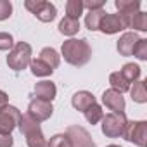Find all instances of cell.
<instances>
[{
  "label": "cell",
  "instance_id": "cell-10",
  "mask_svg": "<svg viewBox=\"0 0 147 147\" xmlns=\"http://www.w3.org/2000/svg\"><path fill=\"white\" fill-rule=\"evenodd\" d=\"M102 104H104L111 113H125V107H126L125 97H123L119 92L113 90V88L104 90V94H102Z\"/></svg>",
  "mask_w": 147,
  "mask_h": 147
},
{
  "label": "cell",
  "instance_id": "cell-22",
  "mask_svg": "<svg viewBox=\"0 0 147 147\" xmlns=\"http://www.w3.org/2000/svg\"><path fill=\"white\" fill-rule=\"evenodd\" d=\"M18 128H19V131L26 137L28 133H33V131H36V130H42L40 128V123H36L33 118H30L28 114H21V119H19V125H18Z\"/></svg>",
  "mask_w": 147,
  "mask_h": 147
},
{
  "label": "cell",
  "instance_id": "cell-16",
  "mask_svg": "<svg viewBox=\"0 0 147 147\" xmlns=\"http://www.w3.org/2000/svg\"><path fill=\"white\" fill-rule=\"evenodd\" d=\"M119 75L128 82V85H131V83L138 82V78H140V66L133 64V62H126L119 69Z\"/></svg>",
  "mask_w": 147,
  "mask_h": 147
},
{
  "label": "cell",
  "instance_id": "cell-9",
  "mask_svg": "<svg viewBox=\"0 0 147 147\" xmlns=\"http://www.w3.org/2000/svg\"><path fill=\"white\" fill-rule=\"evenodd\" d=\"M123 30H126V28H125V23H123L119 14H107L106 12L100 24H99V31H102L104 35H116Z\"/></svg>",
  "mask_w": 147,
  "mask_h": 147
},
{
  "label": "cell",
  "instance_id": "cell-6",
  "mask_svg": "<svg viewBox=\"0 0 147 147\" xmlns=\"http://www.w3.org/2000/svg\"><path fill=\"white\" fill-rule=\"evenodd\" d=\"M21 119V111L14 106H4L0 109V133H11L14 128H18Z\"/></svg>",
  "mask_w": 147,
  "mask_h": 147
},
{
  "label": "cell",
  "instance_id": "cell-7",
  "mask_svg": "<svg viewBox=\"0 0 147 147\" xmlns=\"http://www.w3.org/2000/svg\"><path fill=\"white\" fill-rule=\"evenodd\" d=\"M54 113V106L52 102H47V100H40V99H33L30 104H28V116L33 118L36 123H42V121H47Z\"/></svg>",
  "mask_w": 147,
  "mask_h": 147
},
{
  "label": "cell",
  "instance_id": "cell-20",
  "mask_svg": "<svg viewBox=\"0 0 147 147\" xmlns=\"http://www.w3.org/2000/svg\"><path fill=\"white\" fill-rule=\"evenodd\" d=\"M114 5L119 11V14H123V16L135 14V12L140 11V2H138V0H116Z\"/></svg>",
  "mask_w": 147,
  "mask_h": 147
},
{
  "label": "cell",
  "instance_id": "cell-3",
  "mask_svg": "<svg viewBox=\"0 0 147 147\" xmlns=\"http://www.w3.org/2000/svg\"><path fill=\"white\" fill-rule=\"evenodd\" d=\"M102 133L107 137V138H119L123 137V131L126 128V114L125 113H109V114H104L102 121Z\"/></svg>",
  "mask_w": 147,
  "mask_h": 147
},
{
  "label": "cell",
  "instance_id": "cell-30",
  "mask_svg": "<svg viewBox=\"0 0 147 147\" xmlns=\"http://www.w3.org/2000/svg\"><path fill=\"white\" fill-rule=\"evenodd\" d=\"M12 16V4L9 0H0V21H5Z\"/></svg>",
  "mask_w": 147,
  "mask_h": 147
},
{
  "label": "cell",
  "instance_id": "cell-32",
  "mask_svg": "<svg viewBox=\"0 0 147 147\" xmlns=\"http://www.w3.org/2000/svg\"><path fill=\"white\" fill-rule=\"evenodd\" d=\"M14 138L11 133H0V147H12Z\"/></svg>",
  "mask_w": 147,
  "mask_h": 147
},
{
  "label": "cell",
  "instance_id": "cell-1",
  "mask_svg": "<svg viewBox=\"0 0 147 147\" xmlns=\"http://www.w3.org/2000/svg\"><path fill=\"white\" fill-rule=\"evenodd\" d=\"M61 54L67 64L75 66V67H82L92 59V47L88 45V42L85 38H80V40L69 38V40L62 42Z\"/></svg>",
  "mask_w": 147,
  "mask_h": 147
},
{
  "label": "cell",
  "instance_id": "cell-21",
  "mask_svg": "<svg viewBox=\"0 0 147 147\" xmlns=\"http://www.w3.org/2000/svg\"><path fill=\"white\" fill-rule=\"evenodd\" d=\"M104 14H106L104 9H99V11H88V14L85 16V26H87L90 31H99V24H100Z\"/></svg>",
  "mask_w": 147,
  "mask_h": 147
},
{
  "label": "cell",
  "instance_id": "cell-34",
  "mask_svg": "<svg viewBox=\"0 0 147 147\" xmlns=\"http://www.w3.org/2000/svg\"><path fill=\"white\" fill-rule=\"evenodd\" d=\"M107 147H121V145H116V144H111V145H107Z\"/></svg>",
  "mask_w": 147,
  "mask_h": 147
},
{
  "label": "cell",
  "instance_id": "cell-5",
  "mask_svg": "<svg viewBox=\"0 0 147 147\" xmlns=\"http://www.w3.org/2000/svg\"><path fill=\"white\" fill-rule=\"evenodd\" d=\"M123 138L133 142L138 147H145L147 138V121H128L123 131Z\"/></svg>",
  "mask_w": 147,
  "mask_h": 147
},
{
  "label": "cell",
  "instance_id": "cell-8",
  "mask_svg": "<svg viewBox=\"0 0 147 147\" xmlns=\"http://www.w3.org/2000/svg\"><path fill=\"white\" fill-rule=\"evenodd\" d=\"M66 135L69 137L73 147H97L95 142L92 140L90 133L85 128H82L80 125H71V126H67L66 128Z\"/></svg>",
  "mask_w": 147,
  "mask_h": 147
},
{
  "label": "cell",
  "instance_id": "cell-18",
  "mask_svg": "<svg viewBox=\"0 0 147 147\" xmlns=\"http://www.w3.org/2000/svg\"><path fill=\"white\" fill-rule=\"evenodd\" d=\"M130 97L133 102H138V104H145L147 102V92H145V82L144 80H138L133 83V87H130Z\"/></svg>",
  "mask_w": 147,
  "mask_h": 147
},
{
  "label": "cell",
  "instance_id": "cell-11",
  "mask_svg": "<svg viewBox=\"0 0 147 147\" xmlns=\"http://www.w3.org/2000/svg\"><path fill=\"white\" fill-rule=\"evenodd\" d=\"M138 40H140V36H138L135 31H126V33H123V35L119 36L118 43H116V49H118L119 55H123V57H130Z\"/></svg>",
  "mask_w": 147,
  "mask_h": 147
},
{
  "label": "cell",
  "instance_id": "cell-26",
  "mask_svg": "<svg viewBox=\"0 0 147 147\" xmlns=\"http://www.w3.org/2000/svg\"><path fill=\"white\" fill-rule=\"evenodd\" d=\"M26 144L28 147H47V138L43 137L42 130H36L26 135Z\"/></svg>",
  "mask_w": 147,
  "mask_h": 147
},
{
  "label": "cell",
  "instance_id": "cell-33",
  "mask_svg": "<svg viewBox=\"0 0 147 147\" xmlns=\"http://www.w3.org/2000/svg\"><path fill=\"white\" fill-rule=\"evenodd\" d=\"M7 104H9V95L4 90H0V109H2L4 106H7Z\"/></svg>",
  "mask_w": 147,
  "mask_h": 147
},
{
  "label": "cell",
  "instance_id": "cell-19",
  "mask_svg": "<svg viewBox=\"0 0 147 147\" xmlns=\"http://www.w3.org/2000/svg\"><path fill=\"white\" fill-rule=\"evenodd\" d=\"M30 69H31V75H35V76H38V78L50 76L52 73H54V69L49 67V66H47L43 61H40L38 57H36V59H31V62H30Z\"/></svg>",
  "mask_w": 147,
  "mask_h": 147
},
{
  "label": "cell",
  "instance_id": "cell-12",
  "mask_svg": "<svg viewBox=\"0 0 147 147\" xmlns=\"http://www.w3.org/2000/svg\"><path fill=\"white\" fill-rule=\"evenodd\" d=\"M119 16L125 23V28H131L133 31L135 30L137 31H147V14L145 12L138 11L135 14H126V16L119 14Z\"/></svg>",
  "mask_w": 147,
  "mask_h": 147
},
{
  "label": "cell",
  "instance_id": "cell-4",
  "mask_svg": "<svg viewBox=\"0 0 147 147\" xmlns=\"http://www.w3.org/2000/svg\"><path fill=\"white\" fill-rule=\"evenodd\" d=\"M24 7L35 14V18L42 23H50L55 19L57 16V9L54 4L47 2V0H26L24 2Z\"/></svg>",
  "mask_w": 147,
  "mask_h": 147
},
{
  "label": "cell",
  "instance_id": "cell-27",
  "mask_svg": "<svg viewBox=\"0 0 147 147\" xmlns=\"http://www.w3.org/2000/svg\"><path fill=\"white\" fill-rule=\"evenodd\" d=\"M47 147H73V144L66 133H55L47 140Z\"/></svg>",
  "mask_w": 147,
  "mask_h": 147
},
{
  "label": "cell",
  "instance_id": "cell-25",
  "mask_svg": "<svg viewBox=\"0 0 147 147\" xmlns=\"http://www.w3.org/2000/svg\"><path fill=\"white\" fill-rule=\"evenodd\" d=\"M85 119L90 123V125H97V123H100L102 121V118H104V111H102V107L95 102V104H92L85 113Z\"/></svg>",
  "mask_w": 147,
  "mask_h": 147
},
{
  "label": "cell",
  "instance_id": "cell-29",
  "mask_svg": "<svg viewBox=\"0 0 147 147\" xmlns=\"http://www.w3.org/2000/svg\"><path fill=\"white\" fill-rule=\"evenodd\" d=\"M14 47V38L7 31H0V50H12Z\"/></svg>",
  "mask_w": 147,
  "mask_h": 147
},
{
  "label": "cell",
  "instance_id": "cell-2",
  "mask_svg": "<svg viewBox=\"0 0 147 147\" xmlns=\"http://www.w3.org/2000/svg\"><path fill=\"white\" fill-rule=\"evenodd\" d=\"M31 55H33L31 45L28 42H18V43H14L12 50H9L7 66L12 71H23V69L30 67V62L33 59Z\"/></svg>",
  "mask_w": 147,
  "mask_h": 147
},
{
  "label": "cell",
  "instance_id": "cell-23",
  "mask_svg": "<svg viewBox=\"0 0 147 147\" xmlns=\"http://www.w3.org/2000/svg\"><path fill=\"white\" fill-rule=\"evenodd\" d=\"M109 83H111V88H113V90H116V92H119L121 95H123L125 92H128V90H130L128 82L119 75V71L111 73V75H109Z\"/></svg>",
  "mask_w": 147,
  "mask_h": 147
},
{
  "label": "cell",
  "instance_id": "cell-24",
  "mask_svg": "<svg viewBox=\"0 0 147 147\" xmlns=\"http://www.w3.org/2000/svg\"><path fill=\"white\" fill-rule=\"evenodd\" d=\"M85 7H83V0H67L66 4V16L71 19H80V16L83 14Z\"/></svg>",
  "mask_w": 147,
  "mask_h": 147
},
{
  "label": "cell",
  "instance_id": "cell-17",
  "mask_svg": "<svg viewBox=\"0 0 147 147\" xmlns=\"http://www.w3.org/2000/svg\"><path fill=\"white\" fill-rule=\"evenodd\" d=\"M78 31H80V19H71L64 16V19L59 23V33H62L64 36H75Z\"/></svg>",
  "mask_w": 147,
  "mask_h": 147
},
{
  "label": "cell",
  "instance_id": "cell-14",
  "mask_svg": "<svg viewBox=\"0 0 147 147\" xmlns=\"http://www.w3.org/2000/svg\"><path fill=\"white\" fill-rule=\"evenodd\" d=\"M71 104H73V107H75L76 111L85 113L92 104H95V97L88 90H80V92H76L75 95L71 97Z\"/></svg>",
  "mask_w": 147,
  "mask_h": 147
},
{
  "label": "cell",
  "instance_id": "cell-15",
  "mask_svg": "<svg viewBox=\"0 0 147 147\" xmlns=\"http://www.w3.org/2000/svg\"><path fill=\"white\" fill-rule=\"evenodd\" d=\"M38 59L43 61V62H45L49 67H52V69L59 67V64H61V55H59V52H57L55 49H52V47H45V49H42Z\"/></svg>",
  "mask_w": 147,
  "mask_h": 147
},
{
  "label": "cell",
  "instance_id": "cell-13",
  "mask_svg": "<svg viewBox=\"0 0 147 147\" xmlns=\"http://www.w3.org/2000/svg\"><path fill=\"white\" fill-rule=\"evenodd\" d=\"M35 95L36 99L40 100H47V102H52L57 95V87L54 82L50 80H42L35 85Z\"/></svg>",
  "mask_w": 147,
  "mask_h": 147
},
{
  "label": "cell",
  "instance_id": "cell-31",
  "mask_svg": "<svg viewBox=\"0 0 147 147\" xmlns=\"http://www.w3.org/2000/svg\"><path fill=\"white\" fill-rule=\"evenodd\" d=\"M104 5H106V0H85V2H83V7L88 9V11L104 9Z\"/></svg>",
  "mask_w": 147,
  "mask_h": 147
},
{
  "label": "cell",
  "instance_id": "cell-28",
  "mask_svg": "<svg viewBox=\"0 0 147 147\" xmlns=\"http://www.w3.org/2000/svg\"><path fill=\"white\" fill-rule=\"evenodd\" d=\"M131 55H135L138 61H147V38H140L137 42Z\"/></svg>",
  "mask_w": 147,
  "mask_h": 147
}]
</instances>
